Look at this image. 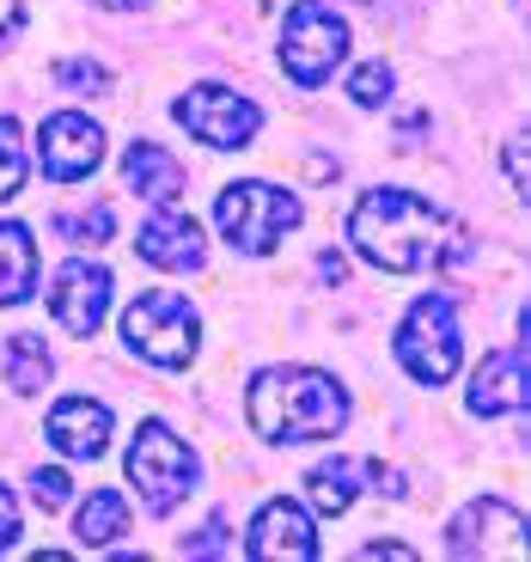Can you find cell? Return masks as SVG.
Returning <instances> with one entry per match:
<instances>
[{"mask_svg":"<svg viewBox=\"0 0 531 562\" xmlns=\"http://www.w3.org/2000/svg\"><path fill=\"white\" fill-rule=\"evenodd\" d=\"M123 342L154 367H190L202 349V318L183 294L154 288V294H140L135 306L123 312Z\"/></svg>","mask_w":531,"mask_h":562,"instance_id":"5b68a950","label":"cell"},{"mask_svg":"<svg viewBox=\"0 0 531 562\" xmlns=\"http://www.w3.org/2000/svg\"><path fill=\"white\" fill-rule=\"evenodd\" d=\"M123 471H128L135 495L154 507V514L183 507L190 495H196V483H202L196 452L183 447L166 422H140V428H135V447H128V459H123Z\"/></svg>","mask_w":531,"mask_h":562,"instance_id":"277c9868","label":"cell"},{"mask_svg":"<svg viewBox=\"0 0 531 562\" xmlns=\"http://www.w3.org/2000/svg\"><path fill=\"white\" fill-rule=\"evenodd\" d=\"M349 99L361 104V111L385 104V99H392V68H385V61H366V68H354V74H349Z\"/></svg>","mask_w":531,"mask_h":562,"instance_id":"cb8c5ba5","label":"cell"},{"mask_svg":"<svg viewBox=\"0 0 531 562\" xmlns=\"http://www.w3.org/2000/svg\"><path fill=\"white\" fill-rule=\"evenodd\" d=\"M349 56V25L324 0H294L281 19V68L294 86H324Z\"/></svg>","mask_w":531,"mask_h":562,"instance_id":"52a82bcc","label":"cell"},{"mask_svg":"<svg viewBox=\"0 0 531 562\" xmlns=\"http://www.w3.org/2000/svg\"><path fill=\"white\" fill-rule=\"evenodd\" d=\"M135 251L147 257L154 269H202L208 263V239H202V226L190 221L183 209H171V202H159V214H147V226L135 233Z\"/></svg>","mask_w":531,"mask_h":562,"instance_id":"5bb4252c","label":"cell"},{"mask_svg":"<svg viewBox=\"0 0 531 562\" xmlns=\"http://www.w3.org/2000/svg\"><path fill=\"white\" fill-rule=\"evenodd\" d=\"M349 239H354V251H361L366 263H379L385 276H416V269H428L433 257H440V245H447V214L433 209L428 196H416V190L385 183V190H366V196L354 202Z\"/></svg>","mask_w":531,"mask_h":562,"instance_id":"6da1fadb","label":"cell"},{"mask_svg":"<svg viewBox=\"0 0 531 562\" xmlns=\"http://www.w3.org/2000/svg\"><path fill=\"white\" fill-rule=\"evenodd\" d=\"M171 116H178L183 128L196 140H208V147H221V154H238V147H251L257 128H263V111H257L245 92H233V86H190L178 104H171Z\"/></svg>","mask_w":531,"mask_h":562,"instance_id":"ba28073f","label":"cell"},{"mask_svg":"<svg viewBox=\"0 0 531 562\" xmlns=\"http://www.w3.org/2000/svg\"><path fill=\"white\" fill-rule=\"evenodd\" d=\"M128 532V502L123 490H92L80 502V514H74V538L80 544H111V538Z\"/></svg>","mask_w":531,"mask_h":562,"instance_id":"d6986e66","label":"cell"},{"mask_svg":"<svg viewBox=\"0 0 531 562\" xmlns=\"http://www.w3.org/2000/svg\"><path fill=\"white\" fill-rule=\"evenodd\" d=\"M49 373H56L49 349H43V342L31 337V330H19V337L7 342V385L31 397V392H43V385H49Z\"/></svg>","mask_w":531,"mask_h":562,"instance_id":"ffe728a7","label":"cell"},{"mask_svg":"<svg viewBox=\"0 0 531 562\" xmlns=\"http://www.w3.org/2000/svg\"><path fill=\"white\" fill-rule=\"evenodd\" d=\"M318 276H324V281H342L349 269H342V257H330V251H324V257H318Z\"/></svg>","mask_w":531,"mask_h":562,"instance_id":"f546056e","label":"cell"},{"mask_svg":"<svg viewBox=\"0 0 531 562\" xmlns=\"http://www.w3.org/2000/svg\"><path fill=\"white\" fill-rule=\"evenodd\" d=\"M92 7H111V13H135V7H147V0H92Z\"/></svg>","mask_w":531,"mask_h":562,"instance_id":"1f68e13d","label":"cell"},{"mask_svg":"<svg viewBox=\"0 0 531 562\" xmlns=\"http://www.w3.org/2000/svg\"><path fill=\"white\" fill-rule=\"evenodd\" d=\"M361 490H366V464L361 459H324V464H312V471H306L312 507L330 514V520H336V514H349Z\"/></svg>","mask_w":531,"mask_h":562,"instance_id":"ac0fdd59","label":"cell"},{"mask_svg":"<svg viewBox=\"0 0 531 562\" xmlns=\"http://www.w3.org/2000/svg\"><path fill=\"white\" fill-rule=\"evenodd\" d=\"M245 557L257 562H312L318 557V532L300 502H263L251 532H245Z\"/></svg>","mask_w":531,"mask_h":562,"instance_id":"4fadbf2b","label":"cell"},{"mask_svg":"<svg viewBox=\"0 0 531 562\" xmlns=\"http://www.w3.org/2000/svg\"><path fill=\"white\" fill-rule=\"evenodd\" d=\"M31 495H37V507H68L74 502V477L61 471V464H43V471H31Z\"/></svg>","mask_w":531,"mask_h":562,"instance_id":"d4e9b609","label":"cell"},{"mask_svg":"<svg viewBox=\"0 0 531 562\" xmlns=\"http://www.w3.org/2000/svg\"><path fill=\"white\" fill-rule=\"evenodd\" d=\"M37 294V239L31 226L0 221V306H25Z\"/></svg>","mask_w":531,"mask_h":562,"instance_id":"e0dca14e","label":"cell"},{"mask_svg":"<svg viewBox=\"0 0 531 562\" xmlns=\"http://www.w3.org/2000/svg\"><path fill=\"white\" fill-rule=\"evenodd\" d=\"M531 312H519V342L483 355L471 380V416H513L531 404Z\"/></svg>","mask_w":531,"mask_h":562,"instance_id":"9c48e42d","label":"cell"},{"mask_svg":"<svg viewBox=\"0 0 531 562\" xmlns=\"http://www.w3.org/2000/svg\"><path fill=\"white\" fill-rule=\"evenodd\" d=\"M123 183L147 202H178L183 196V166L159 147V140H135L123 154Z\"/></svg>","mask_w":531,"mask_h":562,"instance_id":"2e32d148","label":"cell"},{"mask_svg":"<svg viewBox=\"0 0 531 562\" xmlns=\"http://www.w3.org/2000/svg\"><path fill=\"white\" fill-rule=\"evenodd\" d=\"M361 557H416L409 544H361Z\"/></svg>","mask_w":531,"mask_h":562,"instance_id":"4dcf8cb0","label":"cell"},{"mask_svg":"<svg viewBox=\"0 0 531 562\" xmlns=\"http://www.w3.org/2000/svg\"><path fill=\"white\" fill-rule=\"evenodd\" d=\"M37 159H43V178H56V183L92 178L104 166V128L80 111H56L37 128Z\"/></svg>","mask_w":531,"mask_h":562,"instance_id":"8fae6325","label":"cell"},{"mask_svg":"<svg viewBox=\"0 0 531 562\" xmlns=\"http://www.w3.org/2000/svg\"><path fill=\"white\" fill-rule=\"evenodd\" d=\"M300 196L281 190V183H263V178H245V183H226L221 202H214V226L221 239L245 257H269L287 233L300 226Z\"/></svg>","mask_w":531,"mask_h":562,"instance_id":"3957f363","label":"cell"},{"mask_svg":"<svg viewBox=\"0 0 531 562\" xmlns=\"http://www.w3.org/2000/svg\"><path fill=\"white\" fill-rule=\"evenodd\" d=\"M19 544V502H13V490L0 483V557Z\"/></svg>","mask_w":531,"mask_h":562,"instance_id":"4316f807","label":"cell"},{"mask_svg":"<svg viewBox=\"0 0 531 562\" xmlns=\"http://www.w3.org/2000/svg\"><path fill=\"white\" fill-rule=\"evenodd\" d=\"M397 361L416 385H447L464 361V342H459V306L452 294H421L416 306L404 312L397 324Z\"/></svg>","mask_w":531,"mask_h":562,"instance_id":"8992f818","label":"cell"},{"mask_svg":"<svg viewBox=\"0 0 531 562\" xmlns=\"http://www.w3.org/2000/svg\"><path fill=\"white\" fill-rule=\"evenodd\" d=\"M447 550L452 557H507V562L526 557V514L495 502V495H483V502H471L464 514H452Z\"/></svg>","mask_w":531,"mask_h":562,"instance_id":"30bf717a","label":"cell"},{"mask_svg":"<svg viewBox=\"0 0 531 562\" xmlns=\"http://www.w3.org/2000/svg\"><path fill=\"white\" fill-rule=\"evenodd\" d=\"M111 294L116 281L104 263H86V257H74V263L56 269V288H49V312H56L61 330H74V337H92L104 324V312H111Z\"/></svg>","mask_w":531,"mask_h":562,"instance_id":"7c38bea8","label":"cell"},{"mask_svg":"<svg viewBox=\"0 0 531 562\" xmlns=\"http://www.w3.org/2000/svg\"><path fill=\"white\" fill-rule=\"evenodd\" d=\"M43 440L68 459H104L111 447V409L99 397H61L49 416H43Z\"/></svg>","mask_w":531,"mask_h":562,"instance_id":"9a60e30c","label":"cell"},{"mask_svg":"<svg viewBox=\"0 0 531 562\" xmlns=\"http://www.w3.org/2000/svg\"><path fill=\"white\" fill-rule=\"evenodd\" d=\"M19 31H25V7H19V0H0V49H7Z\"/></svg>","mask_w":531,"mask_h":562,"instance_id":"83f0119b","label":"cell"},{"mask_svg":"<svg viewBox=\"0 0 531 562\" xmlns=\"http://www.w3.org/2000/svg\"><path fill=\"white\" fill-rule=\"evenodd\" d=\"M245 416L263 440H281V447H300V440H330L342 435L349 422V392L318 373V367H263L251 380V397H245Z\"/></svg>","mask_w":531,"mask_h":562,"instance_id":"7a4b0ae2","label":"cell"},{"mask_svg":"<svg viewBox=\"0 0 531 562\" xmlns=\"http://www.w3.org/2000/svg\"><path fill=\"white\" fill-rule=\"evenodd\" d=\"M31 178V154H25V128L13 116H0V202L19 196Z\"/></svg>","mask_w":531,"mask_h":562,"instance_id":"44dd1931","label":"cell"},{"mask_svg":"<svg viewBox=\"0 0 531 562\" xmlns=\"http://www.w3.org/2000/svg\"><path fill=\"white\" fill-rule=\"evenodd\" d=\"M507 171H513V183L526 190V154H519V140H507Z\"/></svg>","mask_w":531,"mask_h":562,"instance_id":"f1b7e54d","label":"cell"},{"mask_svg":"<svg viewBox=\"0 0 531 562\" xmlns=\"http://www.w3.org/2000/svg\"><path fill=\"white\" fill-rule=\"evenodd\" d=\"M178 550L183 557H226V550H233V532H226V520H208L202 532L178 538Z\"/></svg>","mask_w":531,"mask_h":562,"instance_id":"484cf974","label":"cell"},{"mask_svg":"<svg viewBox=\"0 0 531 562\" xmlns=\"http://www.w3.org/2000/svg\"><path fill=\"white\" fill-rule=\"evenodd\" d=\"M56 86L61 92H80V99H104V92H111V68H104V61L68 56V61H56Z\"/></svg>","mask_w":531,"mask_h":562,"instance_id":"603a6c76","label":"cell"},{"mask_svg":"<svg viewBox=\"0 0 531 562\" xmlns=\"http://www.w3.org/2000/svg\"><path fill=\"white\" fill-rule=\"evenodd\" d=\"M49 226H56L68 245H104L116 233V209H111V202H92L86 214H56Z\"/></svg>","mask_w":531,"mask_h":562,"instance_id":"7402d4cb","label":"cell"}]
</instances>
